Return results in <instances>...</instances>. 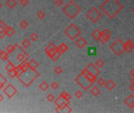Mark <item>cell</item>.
I'll list each match as a JSON object with an SVG mask.
<instances>
[{
    "mask_svg": "<svg viewBox=\"0 0 134 113\" xmlns=\"http://www.w3.org/2000/svg\"><path fill=\"white\" fill-rule=\"evenodd\" d=\"M124 6L117 0H106L100 6V9L110 18H114L115 16L123 10Z\"/></svg>",
    "mask_w": 134,
    "mask_h": 113,
    "instance_id": "cell-1",
    "label": "cell"
},
{
    "mask_svg": "<svg viewBox=\"0 0 134 113\" xmlns=\"http://www.w3.org/2000/svg\"><path fill=\"white\" fill-rule=\"evenodd\" d=\"M101 33H102L101 31H99L98 28H96L92 32V36L95 40H99L101 37Z\"/></svg>",
    "mask_w": 134,
    "mask_h": 113,
    "instance_id": "cell-16",
    "label": "cell"
},
{
    "mask_svg": "<svg viewBox=\"0 0 134 113\" xmlns=\"http://www.w3.org/2000/svg\"><path fill=\"white\" fill-rule=\"evenodd\" d=\"M50 86L53 89V90H57V89L58 88V86H59V85L57 82H53V83H51Z\"/></svg>",
    "mask_w": 134,
    "mask_h": 113,
    "instance_id": "cell-38",
    "label": "cell"
},
{
    "mask_svg": "<svg viewBox=\"0 0 134 113\" xmlns=\"http://www.w3.org/2000/svg\"><path fill=\"white\" fill-rule=\"evenodd\" d=\"M129 74H130V76H131L132 77H134V68H133V69H132V70L130 71Z\"/></svg>",
    "mask_w": 134,
    "mask_h": 113,
    "instance_id": "cell-44",
    "label": "cell"
},
{
    "mask_svg": "<svg viewBox=\"0 0 134 113\" xmlns=\"http://www.w3.org/2000/svg\"><path fill=\"white\" fill-rule=\"evenodd\" d=\"M88 55H91V56H94L96 54V47H90L88 48Z\"/></svg>",
    "mask_w": 134,
    "mask_h": 113,
    "instance_id": "cell-28",
    "label": "cell"
},
{
    "mask_svg": "<svg viewBox=\"0 0 134 113\" xmlns=\"http://www.w3.org/2000/svg\"><path fill=\"white\" fill-rule=\"evenodd\" d=\"M96 76L90 73L88 71V69L85 68L81 73L75 79V81L80 85L84 90H87L92 86V84L96 81Z\"/></svg>",
    "mask_w": 134,
    "mask_h": 113,
    "instance_id": "cell-2",
    "label": "cell"
},
{
    "mask_svg": "<svg viewBox=\"0 0 134 113\" xmlns=\"http://www.w3.org/2000/svg\"><path fill=\"white\" fill-rule=\"evenodd\" d=\"M58 50V47L55 46L54 43H50V44L44 49V51L46 52V53H47V55L49 56L50 58L54 55V53H56Z\"/></svg>",
    "mask_w": 134,
    "mask_h": 113,
    "instance_id": "cell-8",
    "label": "cell"
},
{
    "mask_svg": "<svg viewBox=\"0 0 134 113\" xmlns=\"http://www.w3.org/2000/svg\"><path fill=\"white\" fill-rule=\"evenodd\" d=\"M111 51L117 56H121L124 52V43L120 39H117L115 41L110 45V46Z\"/></svg>",
    "mask_w": 134,
    "mask_h": 113,
    "instance_id": "cell-5",
    "label": "cell"
},
{
    "mask_svg": "<svg viewBox=\"0 0 134 113\" xmlns=\"http://www.w3.org/2000/svg\"><path fill=\"white\" fill-rule=\"evenodd\" d=\"M105 86H106V88L108 90L111 91V90H114V87L116 86V84H115V83L113 81V80L110 79V80H108L107 82H106Z\"/></svg>",
    "mask_w": 134,
    "mask_h": 113,
    "instance_id": "cell-17",
    "label": "cell"
},
{
    "mask_svg": "<svg viewBox=\"0 0 134 113\" xmlns=\"http://www.w3.org/2000/svg\"><path fill=\"white\" fill-rule=\"evenodd\" d=\"M61 95H62L65 98H66V99H68V100H70V98H71L70 94L68 93L67 92H65V91H64V92H62V93H61Z\"/></svg>",
    "mask_w": 134,
    "mask_h": 113,
    "instance_id": "cell-39",
    "label": "cell"
},
{
    "mask_svg": "<svg viewBox=\"0 0 134 113\" xmlns=\"http://www.w3.org/2000/svg\"><path fill=\"white\" fill-rule=\"evenodd\" d=\"M36 16H37V17H38L39 19L42 20V19H43V18L45 17V13H44L43 10H39V11H38Z\"/></svg>",
    "mask_w": 134,
    "mask_h": 113,
    "instance_id": "cell-32",
    "label": "cell"
},
{
    "mask_svg": "<svg viewBox=\"0 0 134 113\" xmlns=\"http://www.w3.org/2000/svg\"><path fill=\"white\" fill-rule=\"evenodd\" d=\"M5 33H6V35H7L8 37H11L12 35H14V33H15V31H14V29H13L12 27H10V26H8V27L6 28V29Z\"/></svg>",
    "mask_w": 134,
    "mask_h": 113,
    "instance_id": "cell-18",
    "label": "cell"
},
{
    "mask_svg": "<svg viewBox=\"0 0 134 113\" xmlns=\"http://www.w3.org/2000/svg\"><path fill=\"white\" fill-rule=\"evenodd\" d=\"M134 48V43L131 40H127L125 43H124V49L125 52L126 53H131Z\"/></svg>",
    "mask_w": 134,
    "mask_h": 113,
    "instance_id": "cell-13",
    "label": "cell"
},
{
    "mask_svg": "<svg viewBox=\"0 0 134 113\" xmlns=\"http://www.w3.org/2000/svg\"><path fill=\"white\" fill-rule=\"evenodd\" d=\"M3 99H4V96L0 93V102H2L3 101Z\"/></svg>",
    "mask_w": 134,
    "mask_h": 113,
    "instance_id": "cell-45",
    "label": "cell"
},
{
    "mask_svg": "<svg viewBox=\"0 0 134 113\" xmlns=\"http://www.w3.org/2000/svg\"><path fill=\"white\" fill-rule=\"evenodd\" d=\"M47 100L49 102H52L55 100V98L52 93H49L48 95L47 96Z\"/></svg>",
    "mask_w": 134,
    "mask_h": 113,
    "instance_id": "cell-36",
    "label": "cell"
},
{
    "mask_svg": "<svg viewBox=\"0 0 134 113\" xmlns=\"http://www.w3.org/2000/svg\"><path fill=\"white\" fill-rule=\"evenodd\" d=\"M86 68L88 69V71L90 72V73H92V75L96 76H97L100 74V71L98 69V67L96 65V64H93L91 63L86 67Z\"/></svg>",
    "mask_w": 134,
    "mask_h": 113,
    "instance_id": "cell-11",
    "label": "cell"
},
{
    "mask_svg": "<svg viewBox=\"0 0 134 113\" xmlns=\"http://www.w3.org/2000/svg\"><path fill=\"white\" fill-rule=\"evenodd\" d=\"M129 89H130L131 91H134V83H131V84H130V86H129Z\"/></svg>",
    "mask_w": 134,
    "mask_h": 113,
    "instance_id": "cell-43",
    "label": "cell"
},
{
    "mask_svg": "<svg viewBox=\"0 0 134 113\" xmlns=\"http://www.w3.org/2000/svg\"><path fill=\"white\" fill-rule=\"evenodd\" d=\"M62 11L64 12L66 14V16H68L70 19H74L76 16L80 13L81 9L73 0H71L70 2H69L65 6V7H63Z\"/></svg>",
    "mask_w": 134,
    "mask_h": 113,
    "instance_id": "cell-3",
    "label": "cell"
},
{
    "mask_svg": "<svg viewBox=\"0 0 134 113\" xmlns=\"http://www.w3.org/2000/svg\"><path fill=\"white\" fill-rule=\"evenodd\" d=\"M54 4L56 5L57 6H61L63 4V0H55Z\"/></svg>",
    "mask_w": 134,
    "mask_h": 113,
    "instance_id": "cell-42",
    "label": "cell"
},
{
    "mask_svg": "<svg viewBox=\"0 0 134 113\" xmlns=\"http://www.w3.org/2000/svg\"><path fill=\"white\" fill-rule=\"evenodd\" d=\"M16 68V67L13 65V64L9 61V63L7 64V65L6 66V69L7 70V71H10V70H13V69H15Z\"/></svg>",
    "mask_w": 134,
    "mask_h": 113,
    "instance_id": "cell-33",
    "label": "cell"
},
{
    "mask_svg": "<svg viewBox=\"0 0 134 113\" xmlns=\"http://www.w3.org/2000/svg\"><path fill=\"white\" fill-rule=\"evenodd\" d=\"M39 89H41L43 91H46L47 89H48L49 85L47 84V83H46V82L43 81V82H42L39 85Z\"/></svg>",
    "mask_w": 134,
    "mask_h": 113,
    "instance_id": "cell-25",
    "label": "cell"
},
{
    "mask_svg": "<svg viewBox=\"0 0 134 113\" xmlns=\"http://www.w3.org/2000/svg\"><path fill=\"white\" fill-rule=\"evenodd\" d=\"M30 45H31V42L29 41L28 39H25L21 42V46H22V47L25 48V49H27V48H28L30 46Z\"/></svg>",
    "mask_w": 134,
    "mask_h": 113,
    "instance_id": "cell-22",
    "label": "cell"
},
{
    "mask_svg": "<svg viewBox=\"0 0 134 113\" xmlns=\"http://www.w3.org/2000/svg\"><path fill=\"white\" fill-rule=\"evenodd\" d=\"M87 17H88L92 22L96 23L102 17V13L97 8L92 7L88 11V13H87Z\"/></svg>",
    "mask_w": 134,
    "mask_h": 113,
    "instance_id": "cell-6",
    "label": "cell"
},
{
    "mask_svg": "<svg viewBox=\"0 0 134 113\" xmlns=\"http://www.w3.org/2000/svg\"><path fill=\"white\" fill-rule=\"evenodd\" d=\"M125 104L130 108H134V96L132 94L127 97V98L125 99Z\"/></svg>",
    "mask_w": 134,
    "mask_h": 113,
    "instance_id": "cell-14",
    "label": "cell"
},
{
    "mask_svg": "<svg viewBox=\"0 0 134 113\" xmlns=\"http://www.w3.org/2000/svg\"><path fill=\"white\" fill-rule=\"evenodd\" d=\"M110 35H111V34H110V31L108 29H103V30L102 31L101 37H100L99 41H100L102 43L105 44V43L108 41V40L110 39Z\"/></svg>",
    "mask_w": 134,
    "mask_h": 113,
    "instance_id": "cell-10",
    "label": "cell"
},
{
    "mask_svg": "<svg viewBox=\"0 0 134 113\" xmlns=\"http://www.w3.org/2000/svg\"><path fill=\"white\" fill-rule=\"evenodd\" d=\"M8 75H9L11 78H14L15 76H17V71H16V68L10 70V71H8Z\"/></svg>",
    "mask_w": 134,
    "mask_h": 113,
    "instance_id": "cell-34",
    "label": "cell"
},
{
    "mask_svg": "<svg viewBox=\"0 0 134 113\" xmlns=\"http://www.w3.org/2000/svg\"><path fill=\"white\" fill-rule=\"evenodd\" d=\"M28 64L29 68H33V69H36V68L38 67V65H39L38 62L36 61L33 60V59L31 60V61H29L28 62Z\"/></svg>",
    "mask_w": 134,
    "mask_h": 113,
    "instance_id": "cell-21",
    "label": "cell"
},
{
    "mask_svg": "<svg viewBox=\"0 0 134 113\" xmlns=\"http://www.w3.org/2000/svg\"><path fill=\"white\" fill-rule=\"evenodd\" d=\"M3 52V50H1V49H0V55H1L2 54V53Z\"/></svg>",
    "mask_w": 134,
    "mask_h": 113,
    "instance_id": "cell-47",
    "label": "cell"
},
{
    "mask_svg": "<svg viewBox=\"0 0 134 113\" xmlns=\"http://www.w3.org/2000/svg\"><path fill=\"white\" fill-rule=\"evenodd\" d=\"M16 46H13V45H8L7 46H6V51L8 53H12L14 50H15V49H16Z\"/></svg>",
    "mask_w": 134,
    "mask_h": 113,
    "instance_id": "cell-26",
    "label": "cell"
},
{
    "mask_svg": "<svg viewBox=\"0 0 134 113\" xmlns=\"http://www.w3.org/2000/svg\"><path fill=\"white\" fill-rule=\"evenodd\" d=\"M130 82H131L132 83H134V77H132V79H131V80H130Z\"/></svg>",
    "mask_w": 134,
    "mask_h": 113,
    "instance_id": "cell-46",
    "label": "cell"
},
{
    "mask_svg": "<svg viewBox=\"0 0 134 113\" xmlns=\"http://www.w3.org/2000/svg\"><path fill=\"white\" fill-rule=\"evenodd\" d=\"M90 92H91V93H92L93 96H96H96H98V95L100 93V90L99 89L98 86H94L91 89Z\"/></svg>",
    "mask_w": 134,
    "mask_h": 113,
    "instance_id": "cell-20",
    "label": "cell"
},
{
    "mask_svg": "<svg viewBox=\"0 0 134 113\" xmlns=\"http://www.w3.org/2000/svg\"><path fill=\"white\" fill-rule=\"evenodd\" d=\"M6 4L9 8L13 9V8H14L16 6H17L18 3L16 0H7V1L6 2Z\"/></svg>",
    "mask_w": 134,
    "mask_h": 113,
    "instance_id": "cell-19",
    "label": "cell"
},
{
    "mask_svg": "<svg viewBox=\"0 0 134 113\" xmlns=\"http://www.w3.org/2000/svg\"><path fill=\"white\" fill-rule=\"evenodd\" d=\"M20 3L22 6H27L29 4L28 0H20Z\"/></svg>",
    "mask_w": 134,
    "mask_h": 113,
    "instance_id": "cell-40",
    "label": "cell"
},
{
    "mask_svg": "<svg viewBox=\"0 0 134 113\" xmlns=\"http://www.w3.org/2000/svg\"><path fill=\"white\" fill-rule=\"evenodd\" d=\"M65 34L72 40L77 39L81 35V31L78 28L77 26H76L74 24H70L67 27V28L65 30Z\"/></svg>",
    "mask_w": 134,
    "mask_h": 113,
    "instance_id": "cell-4",
    "label": "cell"
},
{
    "mask_svg": "<svg viewBox=\"0 0 134 113\" xmlns=\"http://www.w3.org/2000/svg\"><path fill=\"white\" fill-rule=\"evenodd\" d=\"M88 44L86 40L82 38V37H80V38H77L76 40H75V45L78 47L80 48V49H83L84 47H85Z\"/></svg>",
    "mask_w": 134,
    "mask_h": 113,
    "instance_id": "cell-12",
    "label": "cell"
},
{
    "mask_svg": "<svg viewBox=\"0 0 134 113\" xmlns=\"http://www.w3.org/2000/svg\"><path fill=\"white\" fill-rule=\"evenodd\" d=\"M58 50H59V51H60L62 53H66V52L67 51L68 46H67L66 44H65V43H62V44L58 46Z\"/></svg>",
    "mask_w": 134,
    "mask_h": 113,
    "instance_id": "cell-24",
    "label": "cell"
},
{
    "mask_svg": "<svg viewBox=\"0 0 134 113\" xmlns=\"http://www.w3.org/2000/svg\"><path fill=\"white\" fill-rule=\"evenodd\" d=\"M8 56H9V53H8L6 51H3L2 53V54L0 55V58H1L3 61H8Z\"/></svg>",
    "mask_w": 134,
    "mask_h": 113,
    "instance_id": "cell-29",
    "label": "cell"
},
{
    "mask_svg": "<svg viewBox=\"0 0 134 113\" xmlns=\"http://www.w3.org/2000/svg\"><path fill=\"white\" fill-rule=\"evenodd\" d=\"M3 93L9 97V98H12V97L17 93V89H16L12 84H9L6 87L4 88Z\"/></svg>",
    "mask_w": 134,
    "mask_h": 113,
    "instance_id": "cell-9",
    "label": "cell"
},
{
    "mask_svg": "<svg viewBox=\"0 0 134 113\" xmlns=\"http://www.w3.org/2000/svg\"><path fill=\"white\" fill-rule=\"evenodd\" d=\"M19 26H20V28L21 29H26V28H28V27L29 26V25H28V23L27 21L23 20V21H21L19 23Z\"/></svg>",
    "mask_w": 134,
    "mask_h": 113,
    "instance_id": "cell-23",
    "label": "cell"
},
{
    "mask_svg": "<svg viewBox=\"0 0 134 113\" xmlns=\"http://www.w3.org/2000/svg\"><path fill=\"white\" fill-rule=\"evenodd\" d=\"M2 7H3V5H2V3H0V9H1Z\"/></svg>",
    "mask_w": 134,
    "mask_h": 113,
    "instance_id": "cell-48",
    "label": "cell"
},
{
    "mask_svg": "<svg viewBox=\"0 0 134 113\" xmlns=\"http://www.w3.org/2000/svg\"><path fill=\"white\" fill-rule=\"evenodd\" d=\"M105 83H106L105 79H104L103 78H102V77H100V78L97 80V84H98L99 86H105Z\"/></svg>",
    "mask_w": 134,
    "mask_h": 113,
    "instance_id": "cell-31",
    "label": "cell"
},
{
    "mask_svg": "<svg viewBox=\"0 0 134 113\" xmlns=\"http://www.w3.org/2000/svg\"><path fill=\"white\" fill-rule=\"evenodd\" d=\"M61 54H62V53L59 51V50L56 52V53H54V55L51 56V59L53 61H56L59 58H60V56H61Z\"/></svg>",
    "mask_w": 134,
    "mask_h": 113,
    "instance_id": "cell-27",
    "label": "cell"
},
{
    "mask_svg": "<svg viewBox=\"0 0 134 113\" xmlns=\"http://www.w3.org/2000/svg\"><path fill=\"white\" fill-rule=\"evenodd\" d=\"M54 72L56 74L59 75V74L62 73V68L61 67H56V68H54Z\"/></svg>",
    "mask_w": 134,
    "mask_h": 113,
    "instance_id": "cell-41",
    "label": "cell"
},
{
    "mask_svg": "<svg viewBox=\"0 0 134 113\" xmlns=\"http://www.w3.org/2000/svg\"><path fill=\"white\" fill-rule=\"evenodd\" d=\"M74 95H75V97H76L77 98L81 99V98H82V97H83V93H82L81 90H77V91L75 92Z\"/></svg>",
    "mask_w": 134,
    "mask_h": 113,
    "instance_id": "cell-37",
    "label": "cell"
},
{
    "mask_svg": "<svg viewBox=\"0 0 134 113\" xmlns=\"http://www.w3.org/2000/svg\"><path fill=\"white\" fill-rule=\"evenodd\" d=\"M8 26L6 25V24L2 21L0 20V39H3L5 35H6V29Z\"/></svg>",
    "mask_w": 134,
    "mask_h": 113,
    "instance_id": "cell-15",
    "label": "cell"
},
{
    "mask_svg": "<svg viewBox=\"0 0 134 113\" xmlns=\"http://www.w3.org/2000/svg\"><path fill=\"white\" fill-rule=\"evenodd\" d=\"M69 100L65 98L61 94L58 98L55 100V104H56L58 108L59 109H65L66 108H67L69 106Z\"/></svg>",
    "mask_w": 134,
    "mask_h": 113,
    "instance_id": "cell-7",
    "label": "cell"
},
{
    "mask_svg": "<svg viewBox=\"0 0 134 113\" xmlns=\"http://www.w3.org/2000/svg\"><path fill=\"white\" fill-rule=\"evenodd\" d=\"M132 13L134 14V7L132 8Z\"/></svg>",
    "mask_w": 134,
    "mask_h": 113,
    "instance_id": "cell-49",
    "label": "cell"
},
{
    "mask_svg": "<svg viewBox=\"0 0 134 113\" xmlns=\"http://www.w3.org/2000/svg\"><path fill=\"white\" fill-rule=\"evenodd\" d=\"M104 61H102L101 59H99L98 61H96V65L98 67V68H102V67H103L104 66Z\"/></svg>",
    "mask_w": 134,
    "mask_h": 113,
    "instance_id": "cell-35",
    "label": "cell"
},
{
    "mask_svg": "<svg viewBox=\"0 0 134 113\" xmlns=\"http://www.w3.org/2000/svg\"><path fill=\"white\" fill-rule=\"evenodd\" d=\"M38 38H39V36H38V35L36 33V32H33V33H32L30 35V36H29V39L32 40V41H33V42L36 41V40L38 39Z\"/></svg>",
    "mask_w": 134,
    "mask_h": 113,
    "instance_id": "cell-30",
    "label": "cell"
}]
</instances>
